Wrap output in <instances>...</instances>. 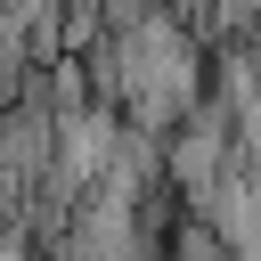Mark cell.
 <instances>
[{
  "instance_id": "1",
  "label": "cell",
  "mask_w": 261,
  "mask_h": 261,
  "mask_svg": "<svg viewBox=\"0 0 261 261\" xmlns=\"http://www.w3.org/2000/svg\"><path fill=\"white\" fill-rule=\"evenodd\" d=\"M163 163H171V188H179L188 204H204V196H212V179L237 163V114H228L220 98L188 106V114L163 130Z\"/></svg>"
},
{
  "instance_id": "2",
  "label": "cell",
  "mask_w": 261,
  "mask_h": 261,
  "mask_svg": "<svg viewBox=\"0 0 261 261\" xmlns=\"http://www.w3.org/2000/svg\"><path fill=\"white\" fill-rule=\"evenodd\" d=\"M65 245H82V253H139V245H147V228L130 220V204H106V196H90V212L65 228Z\"/></svg>"
}]
</instances>
